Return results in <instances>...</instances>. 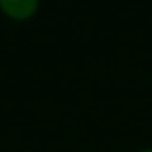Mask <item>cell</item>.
<instances>
[{
  "label": "cell",
  "mask_w": 152,
  "mask_h": 152,
  "mask_svg": "<svg viewBox=\"0 0 152 152\" xmlns=\"http://www.w3.org/2000/svg\"><path fill=\"white\" fill-rule=\"evenodd\" d=\"M39 8V0H0V10L12 20H29Z\"/></svg>",
  "instance_id": "6da1fadb"
},
{
  "label": "cell",
  "mask_w": 152,
  "mask_h": 152,
  "mask_svg": "<svg viewBox=\"0 0 152 152\" xmlns=\"http://www.w3.org/2000/svg\"><path fill=\"white\" fill-rule=\"evenodd\" d=\"M140 152H152V148H146V150H140Z\"/></svg>",
  "instance_id": "7a4b0ae2"
}]
</instances>
